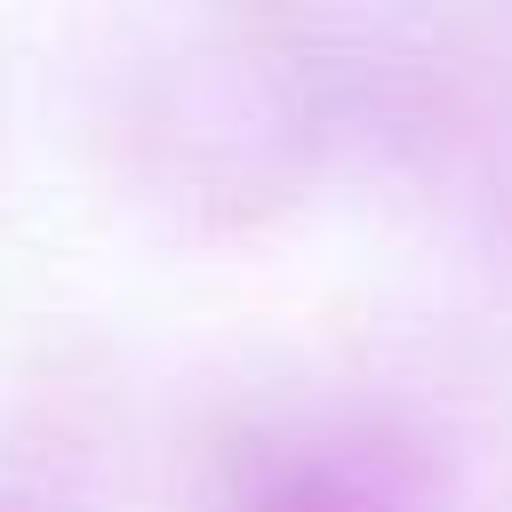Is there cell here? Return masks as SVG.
Returning a JSON list of instances; mask_svg holds the SVG:
<instances>
[{"instance_id":"obj_1","label":"cell","mask_w":512,"mask_h":512,"mask_svg":"<svg viewBox=\"0 0 512 512\" xmlns=\"http://www.w3.org/2000/svg\"><path fill=\"white\" fill-rule=\"evenodd\" d=\"M264 512H368L352 488H336V480H320V472H296L288 488H272L264 496Z\"/></svg>"}]
</instances>
